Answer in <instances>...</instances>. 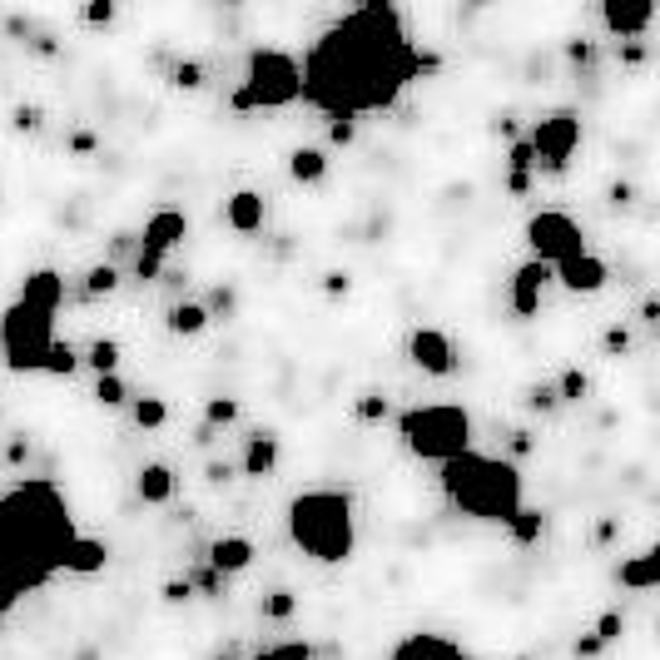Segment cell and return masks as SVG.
Instances as JSON below:
<instances>
[{"label": "cell", "instance_id": "obj_1", "mask_svg": "<svg viewBox=\"0 0 660 660\" xmlns=\"http://www.w3.org/2000/svg\"><path fill=\"white\" fill-rule=\"evenodd\" d=\"M437 70V55H422L402 15L388 0L358 5L343 20H333L313 50L303 55V105L323 110L328 120H358V115H383L402 100V90L422 75Z\"/></svg>", "mask_w": 660, "mask_h": 660}, {"label": "cell", "instance_id": "obj_2", "mask_svg": "<svg viewBox=\"0 0 660 660\" xmlns=\"http://www.w3.org/2000/svg\"><path fill=\"white\" fill-rule=\"evenodd\" d=\"M75 536L80 531L70 502L50 477H25L0 492V616L45 591L55 571H65V551Z\"/></svg>", "mask_w": 660, "mask_h": 660}, {"label": "cell", "instance_id": "obj_3", "mask_svg": "<svg viewBox=\"0 0 660 660\" xmlns=\"http://www.w3.org/2000/svg\"><path fill=\"white\" fill-rule=\"evenodd\" d=\"M442 497L477 522H512L527 502H522V472L517 462L502 457H482V452H462L452 462H442Z\"/></svg>", "mask_w": 660, "mask_h": 660}, {"label": "cell", "instance_id": "obj_4", "mask_svg": "<svg viewBox=\"0 0 660 660\" xmlns=\"http://www.w3.org/2000/svg\"><path fill=\"white\" fill-rule=\"evenodd\" d=\"M288 536L303 556L323 561V566H343L358 551V517H353V497L333 492V487H313L298 492L288 502Z\"/></svg>", "mask_w": 660, "mask_h": 660}, {"label": "cell", "instance_id": "obj_5", "mask_svg": "<svg viewBox=\"0 0 660 660\" xmlns=\"http://www.w3.org/2000/svg\"><path fill=\"white\" fill-rule=\"evenodd\" d=\"M402 447L422 462H452L462 452H472V417L457 402H427V407H407L397 417Z\"/></svg>", "mask_w": 660, "mask_h": 660}, {"label": "cell", "instance_id": "obj_6", "mask_svg": "<svg viewBox=\"0 0 660 660\" xmlns=\"http://www.w3.org/2000/svg\"><path fill=\"white\" fill-rule=\"evenodd\" d=\"M303 100V75H298V60L288 50H273L259 45L249 50V65H244V85L229 95V110H288Z\"/></svg>", "mask_w": 660, "mask_h": 660}, {"label": "cell", "instance_id": "obj_7", "mask_svg": "<svg viewBox=\"0 0 660 660\" xmlns=\"http://www.w3.org/2000/svg\"><path fill=\"white\" fill-rule=\"evenodd\" d=\"M55 318L50 313H35L25 303H10L0 313V353H5V368L10 373H45V358L55 348Z\"/></svg>", "mask_w": 660, "mask_h": 660}, {"label": "cell", "instance_id": "obj_8", "mask_svg": "<svg viewBox=\"0 0 660 660\" xmlns=\"http://www.w3.org/2000/svg\"><path fill=\"white\" fill-rule=\"evenodd\" d=\"M527 244H531V254H536V264H546V268L566 264V259H576V254H586V234H581V224H576L571 214H561V209H541V214H531L527 219Z\"/></svg>", "mask_w": 660, "mask_h": 660}, {"label": "cell", "instance_id": "obj_9", "mask_svg": "<svg viewBox=\"0 0 660 660\" xmlns=\"http://www.w3.org/2000/svg\"><path fill=\"white\" fill-rule=\"evenodd\" d=\"M527 144H531V154H536L541 169L561 174V169L571 164L576 144H581V120H576L571 110H551L546 120H536V130H531Z\"/></svg>", "mask_w": 660, "mask_h": 660}, {"label": "cell", "instance_id": "obj_10", "mask_svg": "<svg viewBox=\"0 0 660 660\" xmlns=\"http://www.w3.org/2000/svg\"><path fill=\"white\" fill-rule=\"evenodd\" d=\"M407 363H412L417 373H427V378H447V373L457 368V348H452V338H447L442 328H412V338H407Z\"/></svg>", "mask_w": 660, "mask_h": 660}, {"label": "cell", "instance_id": "obj_11", "mask_svg": "<svg viewBox=\"0 0 660 660\" xmlns=\"http://www.w3.org/2000/svg\"><path fill=\"white\" fill-rule=\"evenodd\" d=\"M656 20V5L651 0H606L601 5V25L616 35V40H641Z\"/></svg>", "mask_w": 660, "mask_h": 660}, {"label": "cell", "instance_id": "obj_12", "mask_svg": "<svg viewBox=\"0 0 660 660\" xmlns=\"http://www.w3.org/2000/svg\"><path fill=\"white\" fill-rule=\"evenodd\" d=\"M388 660H467V651L442 631H412V636L397 641Z\"/></svg>", "mask_w": 660, "mask_h": 660}, {"label": "cell", "instance_id": "obj_13", "mask_svg": "<svg viewBox=\"0 0 660 660\" xmlns=\"http://www.w3.org/2000/svg\"><path fill=\"white\" fill-rule=\"evenodd\" d=\"M184 234H189V219H184L179 209H159V214H149L139 249H144V254H154V259H169V249H174Z\"/></svg>", "mask_w": 660, "mask_h": 660}, {"label": "cell", "instance_id": "obj_14", "mask_svg": "<svg viewBox=\"0 0 660 660\" xmlns=\"http://www.w3.org/2000/svg\"><path fill=\"white\" fill-rule=\"evenodd\" d=\"M60 298H65V278H60L55 268H35V273H25V283H20V298H15V303H25V308H35V313H50V318H55Z\"/></svg>", "mask_w": 660, "mask_h": 660}, {"label": "cell", "instance_id": "obj_15", "mask_svg": "<svg viewBox=\"0 0 660 660\" xmlns=\"http://www.w3.org/2000/svg\"><path fill=\"white\" fill-rule=\"evenodd\" d=\"M551 273H556L571 293H601V288H606V278H611L606 259H596L591 249H586V254H576V259H566V264H556Z\"/></svg>", "mask_w": 660, "mask_h": 660}, {"label": "cell", "instance_id": "obj_16", "mask_svg": "<svg viewBox=\"0 0 660 660\" xmlns=\"http://www.w3.org/2000/svg\"><path fill=\"white\" fill-rule=\"evenodd\" d=\"M551 283V268L546 264H522L512 273V313L517 318H536V308H541V288Z\"/></svg>", "mask_w": 660, "mask_h": 660}, {"label": "cell", "instance_id": "obj_17", "mask_svg": "<svg viewBox=\"0 0 660 660\" xmlns=\"http://www.w3.org/2000/svg\"><path fill=\"white\" fill-rule=\"evenodd\" d=\"M268 219L264 209V194H254V189H239V194H229L224 199V224L234 229V234H259Z\"/></svg>", "mask_w": 660, "mask_h": 660}, {"label": "cell", "instance_id": "obj_18", "mask_svg": "<svg viewBox=\"0 0 660 660\" xmlns=\"http://www.w3.org/2000/svg\"><path fill=\"white\" fill-rule=\"evenodd\" d=\"M254 541L249 536H219L214 546H209V571H219V576H239V571H249L254 566Z\"/></svg>", "mask_w": 660, "mask_h": 660}, {"label": "cell", "instance_id": "obj_19", "mask_svg": "<svg viewBox=\"0 0 660 660\" xmlns=\"http://www.w3.org/2000/svg\"><path fill=\"white\" fill-rule=\"evenodd\" d=\"M110 566V546L100 536H75L70 551H65V571L70 576H100Z\"/></svg>", "mask_w": 660, "mask_h": 660}, {"label": "cell", "instance_id": "obj_20", "mask_svg": "<svg viewBox=\"0 0 660 660\" xmlns=\"http://www.w3.org/2000/svg\"><path fill=\"white\" fill-rule=\"evenodd\" d=\"M616 581H621L626 591H651V586H660V556L656 551L626 556V561L616 566Z\"/></svg>", "mask_w": 660, "mask_h": 660}, {"label": "cell", "instance_id": "obj_21", "mask_svg": "<svg viewBox=\"0 0 660 660\" xmlns=\"http://www.w3.org/2000/svg\"><path fill=\"white\" fill-rule=\"evenodd\" d=\"M273 467H278V437H273V432H254L249 447H244L239 472H244V477H273Z\"/></svg>", "mask_w": 660, "mask_h": 660}, {"label": "cell", "instance_id": "obj_22", "mask_svg": "<svg viewBox=\"0 0 660 660\" xmlns=\"http://www.w3.org/2000/svg\"><path fill=\"white\" fill-rule=\"evenodd\" d=\"M134 492H139V502H149V507H164V502L174 497V472H169L164 462H149V467H139V477H134Z\"/></svg>", "mask_w": 660, "mask_h": 660}, {"label": "cell", "instance_id": "obj_23", "mask_svg": "<svg viewBox=\"0 0 660 660\" xmlns=\"http://www.w3.org/2000/svg\"><path fill=\"white\" fill-rule=\"evenodd\" d=\"M288 174L298 184H323L328 179V154L323 149H293L288 154Z\"/></svg>", "mask_w": 660, "mask_h": 660}, {"label": "cell", "instance_id": "obj_24", "mask_svg": "<svg viewBox=\"0 0 660 660\" xmlns=\"http://www.w3.org/2000/svg\"><path fill=\"white\" fill-rule=\"evenodd\" d=\"M209 323H214V318H209L204 303H189V298H184V303L169 308V333H179V338H194V333H204Z\"/></svg>", "mask_w": 660, "mask_h": 660}, {"label": "cell", "instance_id": "obj_25", "mask_svg": "<svg viewBox=\"0 0 660 660\" xmlns=\"http://www.w3.org/2000/svg\"><path fill=\"white\" fill-rule=\"evenodd\" d=\"M507 531H512V541H517V546H536V541H541V531H546V517H541L536 507H522V512L507 522Z\"/></svg>", "mask_w": 660, "mask_h": 660}, {"label": "cell", "instance_id": "obj_26", "mask_svg": "<svg viewBox=\"0 0 660 660\" xmlns=\"http://www.w3.org/2000/svg\"><path fill=\"white\" fill-rule=\"evenodd\" d=\"M80 363H90L100 378H105V373H120V343H115V338H95L90 353H85Z\"/></svg>", "mask_w": 660, "mask_h": 660}, {"label": "cell", "instance_id": "obj_27", "mask_svg": "<svg viewBox=\"0 0 660 660\" xmlns=\"http://www.w3.org/2000/svg\"><path fill=\"white\" fill-rule=\"evenodd\" d=\"M164 422H169V402H164V397H139V402H134V427L154 432V427H164Z\"/></svg>", "mask_w": 660, "mask_h": 660}, {"label": "cell", "instance_id": "obj_28", "mask_svg": "<svg viewBox=\"0 0 660 660\" xmlns=\"http://www.w3.org/2000/svg\"><path fill=\"white\" fill-rule=\"evenodd\" d=\"M234 422H239V402H234V397H209V402H204V427H209V432L234 427Z\"/></svg>", "mask_w": 660, "mask_h": 660}, {"label": "cell", "instance_id": "obj_29", "mask_svg": "<svg viewBox=\"0 0 660 660\" xmlns=\"http://www.w3.org/2000/svg\"><path fill=\"white\" fill-rule=\"evenodd\" d=\"M586 393H591V378H586L581 368H566V373L556 378V402H581Z\"/></svg>", "mask_w": 660, "mask_h": 660}, {"label": "cell", "instance_id": "obj_30", "mask_svg": "<svg viewBox=\"0 0 660 660\" xmlns=\"http://www.w3.org/2000/svg\"><path fill=\"white\" fill-rule=\"evenodd\" d=\"M95 402H100V407H125V402H130L125 378H120V373H105V378L95 383Z\"/></svg>", "mask_w": 660, "mask_h": 660}, {"label": "cell", "instance_id": "obj_31", "mask_svg": "<svg viewBox=\"0 0 660 660\" xmlns=\"http://www.w3.org/2000/svg\"><path fill=\"white\" fill-rule=\"evenodd\" d=\"M75 368H80V353H75L70 343H55L50 358H45V373H50V378H70Z\"/></svg>", "mask_w": 660, "mask_h": 660}, {"label": "cell", "instance_id": "obj_32", "mask_svg": "<svg viewBox=\"0 0 660 660\" xmlns=\"http://www.w3.org/2000/svg\"><path fill=\"white\" fill-rule=\"evenodd\" d=\"M531 169H536V154H531L527 139H517L507 149V179H531Z\"/></svg>", "mask_w": 660, "mask_h": 660}, {"label": "cell", "instance_id": "obj_33", "mask_svg": "<svg viewBox=\"0 0 660 660\" xmlns=\"http://www.w3.org/2000/svg\"><path fill=\"white\" fill-rule=\"evenodd\" d=\"M120 288V273H115V264H95L90 273H85V293L90 298H100V293H115Z\"/></svg>", "mask_w": 660, "mask_h": 660}, {"label": "cell", "instance_id": "obj_34", "mask_svg": "<svg viewBox=\"0 0 660 660\" xmlns=\"http://www.w3.org/2000/svg\"><path fill=\"white\" fill-rule=\"evenodd\" d=\"M293 611H298V596H293V591H268V601H264L268 621H288Z\"/></svg>", "mask_w": 660, "mask_h": 660}, {"label": "cell", "instance_id": "obj_35", "mask_svg": "<svg viewBox=\"0 0 660 660\" xmlns=\"http://www.w3.org/2000/svg\"><path fill=\"white\" fill-rule=\"evenodd\" d=\"M174 90H204V65L199 60H179L174 65Z\"/></svg>", "mask_w": 660, "mask_h": 660}, {"label": "cell", "instance_id": "obj_36", "mask_svg": "<svg viewBox=\"0 0 660 660\" xmlns=\"http://www.w3.org/2000/svg\"><path fill=\"white\" fill-rule=\"evenodd\" d=\"M353 412H358V422H383V417H388V397L363 393L358 402H353Z\"/></svg>", "mask_w": 660, "mask_h": 660}, {"label": "cell", "instance_id": "obj_37", "mask_svg": "<svg viewBox=\"0 0 660 660\" xmlns=\"http://www.w3.org/2000/svg\"><path fill=\"white\" fill-rule=\"evenodd\" d=\"M621 631H626V621H621V611H606V616L596 621V631H591V636H596L601 646H611V641H621Z\"/></svg>", "mask_w": 660, "mask_h": 660}, {"label": "cell", "instance_id": "obj_38", "mask_svg": "<svg viewBox=\"0 0 660 660\" xmlns=\"http://www.w3.org/2000/svg\"><path fill=\"white\" fill-rule=\"evenodd\" d=\"M40 120H45L40 105H15V110H10V125H15V130H40Z\"/></svg>", "mask_w": 660, "mask_h": 660}, {"label": "cell", "instance_id": "obj_39", "mask_svg": "<svg viewBox=\"0 0 660 660\" xmlns=\"http://www.w3.org/2000/svg\"><path fill=\"white\" fill-rule=\"evenodd\" d=\"M601 348H606L611 358H621V353H631V333H626V328H606V333H601Z\"/></svg>", "mask_w": 660, "mask_h": 660}, {"label": "cell", "instance_id": "obj_40", "mask_svg": "<svg viewBox=\"0 0 660 660\" xmlns=\"http://www.w3.org/2000/svg\"><path fill=\"white\" fill-rule=\"evenodd\" d=\"M527 407H536V412H551V407H556V388H551V383H536V388H527Z\"/></svg>", "mask_w": 660, "mask_h": 660}, {"label": "cell", "instance_id": "obj_41", "mask_svg": "<svg viewBox=\"0 0 660 660\" xmlns=\"http://www.w3.org/2000/svg\"><path fill=\"white\" fill-rule=\"evenodd\" d=\"M159 596H164L169 606H179V601H189V596H194V581H189V576H184V581H164V591H159Z\"/></svg>", "mask_w": 660, "mask_h": 660}, {"label": "cell", "instance_id": "obj_42", "mask_svg": "<svg viewBox=\"0 0 660 660\" xmlns=\"http://www.w3.org/2000/svg\"><path fill=\"white\" fill-rule=\"evenodd\" d=\"M273 656L278 660H313V646H308V641H283V646H273Z\"/></svg>", "mask_w": 660, "mask_h": 660}, {"label": "cell", "instance_id": "obj_43", "mask_svg": "<svg viewBox=\"0 0 660 660\" xmlns=\"http://www.w3.org/2000/svg\"><path fill=\"white\" fill-rule=\"evenodd\" d=\"M348 288H353V278H348V273H338V268H333V273H323V293H328V298H343Z\"/></svg>", "mask_w": 660, "mask_h": 660}, {"label": "cell", "instance_id": "obj_44", "mask_svg": "<svg viewBox=\"0 0 660 660\" xmlns=\"http://www.w3.org/2000/svg\"><path fill=\"white\" fill-rule=\"evenodd\" d=\"M204 308H209V318H214V313H234V288H214Z\"/></svg>", "mask_w": 660, "mask_h": 660}, {"label": "cell", "instance_id": "obj_45", "mask_svg": "<svg viewBox=\"0 0 660 660\" xmlns=\"http://www.w3.org/2000/svg\"><path fill=\"white\" fill-rule=\"evenodd\" d=\"M85 20H90V25H110V20H115V5H110V0H95V5H85Z\"/></svg>", "mask_w": 660, "mask_h": 660}, {"label": "cell", "instance_id": "obj_46", "mask_svg": "<svg viewBox=\"0 0 660 660\" xmlns=\"http://www.w3.org/2000/svg\"><path fill=\"white\" fill-rule=\"evenodd\" d=\"M566 60H571V65H591V60H596V50H591L586 40H571V45H566Z\"/></svg>", "mask_w": 660, "mask_h": 660}, {"label": "cell", "instance_id": "obj_47", "mask_svg": "<svg viewBox=\"0 0 660 660\" xmlns=\"http://www.w3.org/2000/svg\"><path fill=\"white\" fill-rule=\"evenodd\" d=\"M328 139H333V144H353V139H358V125H348V120H333V125H328Z\"/></svg>", "mask_w": 660, "mask_h": 660}, {"label": "cell", "instance_id": "obj_48", "mask_svg": "<svg viewBox=\"0 0 660 660\" xmlns=\"http://www.w3.org/2000/svg\"><path fill=\"white\" fill-rule=\"evenodd\" d=\"M194 581H199V591H204V596H219V591H224V576H219V571H199Z\"/></svg>", "mask_w": 660, "mask_h": 660}, {"label": "cell", "instance_id": "obj_49", "mask_svg": "<svg viewBox=\"0 0 660 660\" xmlns=\"http://www.w3.org/2000/svg\"><path fill=\"white\" fill-rule=\"evenodd\" d=\"M70 149H75V154H95V149H100V139H95L90 130H80V134H70Z\"/></svg>", "mask_w": 660, "mask_h": 660}, {"label": "cell", "instance_id": "obj_50", "mask_svg": "<svg viewBox=\"0 0 660 660\" xmlns=\"http://www.w3.org/2000/svg\"><path fill=\"white\" fill-rule=\"evenodd\" d=\"M601 651H606V646H601L596 636H581V641H576V660H596Z\"/></svg>", "mask_w": 660, "mask_h": 660}, {"label": "cell", "instance_id": "obj_51", "mask_svg": "<svg viewBox=\"0 0 660 660\" xmlns=\"http://www.w3.org/2000/svg\"><path fill=\"white\" fill-rule=\"evenodd\" d=\"M621 60H626V65H641V60H646V45H641V40H626V45H621Z\"/></svg>", "mask_w": 660, "mask_h": 660}, {"label": "cell", "instance_id": "obj_52", "mask_svg": "<svg viewBox=\"0 0 660 660\" xmlns=\"http://www.w3.org/2000/svg\"><path fill=\"white\" fill-rule=\"evenodd\" d=\"M25 457H30V442H20V437H15V442L5 447V462H10V467H20Z\"/></svg>", "mask_w": 660, "mask_h": 660}, {"label": "cell", "instance_id": "obj_53", "mask_svg": "<svg viewBox=\"0 0 660 660\" xmlns=\"http://www.w3.org/2000/svg\"><path fill=\"white\" fill-rule=\"evenodd\" d=\"M204 477H209V482L219 487V482H229L234 472H229V462H209V472H204Z\"/></svg>", "mask_w": 660, "mask_h": 660}, {"label": "cell", "instance_id": "obj_54", "mask_svg": "<svg viewBox=\"0 0 660 660\" xmlns=\"http://www.w3.org/2000/svg\"><path fill=\"white\" fill-rule=\"evenodd\" d=\"M660 318V303L656 298H646V303H641V323H656Z\"/></svg>", "mask_w": 660, "mask_h": 660}, {"label": "cell", "instance_id": "obj_55", "mask_svg": "<svg viewBox=\"0 0 660 660\" xmlns=\"http://www.w3.org/2000/svg\"><path fill=\"white\" fill-rule=\"evenodd\" d=\"M512 452H517V457L531 452V432H512Z\"/></svg>", "mask_w": 660, "mask_h": 660}, {"label": "cell", "instance_id": "obj_56", "mask_svg": "<svg viewBox=\"0 0 660 660\" xmlns=\"http://www.w3.org/2000/svg\"><path fill=\"white\" fill-rule=\"evenodd\" d=\"M249 660H278V656H273V651H264V656H249Z\"/></svg>", "mask_w": 660, "mask_h": 660}, {"label": "cell", "instance_id": "obj_57", "mask_svg": "<svg viewBox=\"0 0 660 660\" xmlns=\"http://www.w3.org/2000/svg\"><path fill=\"white\" fill-rule=\"evenodd\" d=\"M219 660H234V656H219Z\"/></svg>", "mask_w": 660, "mask_h": 660}, {"label": "cell", "instance_id": "obj_58", "mask_svg": "<svg viewBox=\"0 0 660 660\" xmlns=\"http://www.w3.org/2000/svg\"><path fill=\"white\" fill-rule=\"evenodd\" d=\"M517 660H531V656H517Z\"/></svg>", "mask_w": 660, "mask_h": 660}]
</instances>
